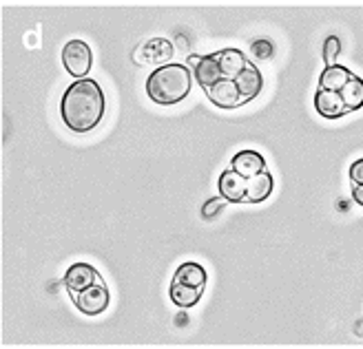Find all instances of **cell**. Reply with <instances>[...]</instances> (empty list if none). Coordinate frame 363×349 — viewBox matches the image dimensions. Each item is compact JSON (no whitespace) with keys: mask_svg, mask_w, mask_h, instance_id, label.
I'll return each instance as SVG.
<instances>
[{"mask_svg":"<svg viewBox=\"0 0 363 349\" xmlns=\"http://www.w3.org/2000/svg\"><path fill=\"white\" fill-rule=\"evenodd\" d=\"M272 188H275V181H272V175L268 171L257 177H250L246 188V204H262L272 195Z\"/></svg>","mask_w":363,"mask_h":349,"instance_id":"16","label":"cell"},{"mask_svg":"<svg viewBox=\"0 0 363 349\" xmlns=\"http://www.w3.org/2000/svg\"><path fill=\"white\" fill-rule=\"evenodd\" d=\"M215 56H217V62H220L222 76L226 80H235L248 67L244 51H240V49H222V51H217Z\"/></svg>","mask_w":363,"mask_h":349,"instance_id":"14","label":"cell"},{"mask_svg":"<svg viewBox=\"0 0 363 349\" xmlns=\"http://www.w3.org/2000/svg\"><path fill=\"white\" fill-rule=\"evenodd\" d=\"M191 86H193V78L189 67L171 62L155 69L149 76L147 96L151 98V102L160 106H173L191 93Z\"/></svg>","mask_w":363,"mask_h":349,"instance_id":"2","label":"cell"},{"mask_svg":"<svg viewBox=\"0 0 363 349\" xmlns=\"http://www.w3.org/2000/svg\"><path fill=\"white\" fill-rule=\"evenodd\" d=\"M339 93H341L343 102H346L350 113L359 111V108L363 106V80L359 76H352V80L346 86H343Z\"/></svg>","mask_w":363,"mask_h":349,"instance_id":"18","label":"cell"},{"mask_svg":"<svg viewBox=\"0 0 363 349\" xmlns=\"http://www.w3.org/2000/svg\"><path fill=\"white\" fill-rule=\"evenodd\" d=\"M173 45L171 40L167 38H153L149 42H144L140 45L135 51H133V62L144 67V64H149V67H164V64H171V58H173Z\"/></svg>","mask_w":363,"mask_h":349,"instance_id":"4","label":"cell"},{"mask_svg":"<svg viewBox=\"0 0 363 349\" xmlns=\"http://www.w3.org/2000/svg\"><path fill=\"white\" fill-rule=\"evenodd\" d=\"M339 53H341L339 38H337V35H328L325 42H323V62H325V67L335 64V60L339 58Z\"/></svg>","mask_w":363,"mask_h":349,"instance_id":"19","label":"cell"},{"mask_svg":"<svg viewBox=\"0 0 363 349\" xmlns=\"http://www.w3.org/2000/svg\"><path fill=\"white\" fill-rule=\"evenodd\" d=\"M235 84H238L240 88V93H242V100L244 104L250 102V100H255L259 93H262V88H264V78H262V73L259 69L248 62V67L240 73L238 78H235Z\"/></svg>","mask_w":363,"mask_h":349,"instance_id":"12","label":"cell"},{"mask_svg":"<svg viewBox=\"0 0 363 349\" xmlns=\"http://www.w3.org/2000/svg\"><path fill=\"white\" fill-rule=\"evenodd\" d=\"M315 108H317V113L321 118H325V120H339V118L350 113L339 91H323V88H319L317 93H315Z\"/></svg>","mask_w":363,"mask_h":349,"instance_id":"10","label":"cell"},{"mask_svg":"<svg viewBox=\"0 0 363 349\" xmlns=\"http://www.w3.org/2000/svg\"><path fill=\"white\" fill-rule=\"evenodd\" d=\"M204 93L208 96V100L215 104V106H220V108H238L244 104L242 100V93H240V88L238 84H235V80H220L217 84L204 88Z\"/></svg>","mask_w":363,"mask_h":349,"instance_id":"9","label":"cell"},{"mask_svg":"<svg viewBox=\"0 0 363 349\" xmlns=\"http://www.w3.org/2000/svg\"><path fill=\"white\" fill-rule=\"evenodd\" d=\"M246 188H248V179L242 177L240 173H235L233 168H226L220 175V181H217L220 197H224L228 204H244V201H246Z\"/></svg>","mask_w":363,"mask_h":349,"instance_id":"7","label":"cell"},{"mask_svg":"<svg viewBox=\"0 0 363 349\" xmlns=\"http://www.w3.org/2000/svg\"><path fill=\"white\" fill-rule=\"evenodd\" d=\"M202 290H193V287H184V285H177V283H171L169 287V297L171 301L182 307V309H189V307H195L202 299Z\"/></svg>","mask_w":363,"mask_h":349,"instance_id":"17","label":"cell"},{"mask_svg":"<svg viewBox=\"0 0 363 349\" xmlns=\"http://www.w3.org/2000/svg\"><path fill=\"white\" fill-rule=\"evenodd\" d=\"M252 53H255L259 60H268L272 56V45L268 40H255L252 42Z\"/></svg>","mask_w":363,"mask_h":349,"instance_id":"21","label":"cell"},{"mask_svg":"<svg viewBox=\"0 0 363 349\" xmlns=\"http://www.w3.org/2000/svg\"><path fill=\"white\" fill-rule=\"evenodd\" d=\"M206 270L195 263V261H186L182 263L175 274H173V281L171 283H177V285H184V287H193V290H202L206 287Z\"/></svg>","mask_w":363,"mask_h":349,"instance_id":"13","label":"cell"},{"mask_svg":"<svg viewBox=\"0 0 363 349\" xmlns=\"http://www.w3.org/2000/svg\"><path fill=\"white\" fill-rule=\"evenodd\" d=\"M230 168L235 173H240L242 177L250 179V177H257L266 171V159L257 151H240L238 155H233Z\"/></svg>","mask_w":363,"mask_h":349,"instance_id":"11","label":"cell"},{"mask_svg":"<svg viewBox=\"0 0 363 349\" xmlns=\"http://www.w3.org/2000/svg\"><path fill=\"white\" fill-rule=\"evenodd\" d=\"M224 206H226V199L224 197H213V199H208L206 204L202 206V219H204V222H213V219L224 210Z\"/></svg>","mask_w":363,"mask_h":349,"instance_id":"20","label":"cell"},{"mask_svg":"<svg viewBox=\"0 0 363 349\" xmlns=\"http://www.w3.org/2000/svg\"><path fill=\"white\" fill-rule=\"evenodd\" d=\"M62 64L74 78L82 80L94 64V53L84 40H69L62 49Z\"/></svg>","mask_w":363,"mask_h":349,"instance_id":"3","label":"cell"},{"mask_svg":"<svg viewBox=\"0 0 363 349\" xmlns=\"http://www.w3.org/2000/svg\"><path fill=\"white\" fill-rule=\"evenodd\" d=\"M352 199L363 208V183H361V186H354V183H352Z\"/></svg>","mask_w":363,"mask_h":349,"instance_id":"23","label":"cell"},{"mask_svg":"<svg viewBox=\"0 0 363 349\" xmlns=\"http://www.w3.org/2000/svg\"><path fill=\"white\" fill-rule=\"evenodd\" d=\"M352 76H354V73L350 69L341 67V64H330V67H325L321 71L319 88H323V91H341L352 80Z\"/></svg>","mask_w":363,"mask_h":349,"instance_id":"15","label":"cell"},{"mask_svg":"<svg viewBox=\"0 0 363 349\" xmlns=\"http://www.w3.org/2000/svg\"><path fill=\"white\" fill-rule=\"evenodd\" d=\"M74 303L82 314L98 316L108 307V303H111V294H108L106 285L102 283V285H94V287L80 292L78 297H74Z\"/></svg>","mask_w":363,"mask_h":349,"instance_id":"6","label":"cell"},{"mask_svg":"<svg viewBox=\"0 0 363 349\" xmlns=\"http://www.w3.org/2000/svg\"><path fill=\"white\" fill-rule=\"evenodd\" d=\"M348 175H350V181L354 183V186H361V183H363V157L350 164Z\"/></svg>","mask_w":363,"mask_h":349,"instance_id":"22","label":"cell"},{"mask_svg":"<svg viewBox=\"0 0 363 349\" xmlns=\"http://www.w3.org/2000/svg\"><path fill=\"white\" fill-rule=\"evenodd\" d=\"M104 93L96 80L82 78L71 84L60 102V115L69 131L89 133L102 122L104 118Z\"/></svg>","mask_w":363,"mask_h":349,"instance_id":"1","label":"cell"},{"mask_svg":"<svg viewBox=\"0 0 363 349\" xmlns=\"http://www.w3.org/2000/svg\"><path fill=\"white\" fill-rule=\"evenodd\" d=\"M102 277L98 274V270L94 265H89V263H74L67 274H65V285L71 294V299L78 297L80 292L89 290V287H94V285H102Z\"/></svg>","mask_w":363,"mask_h":349,"instance_id":"5","label":"cell"},{"mask_svg":"<svg viewBox=\"0 0 363 349\" xmlns=\"http://www.w3.org/2000/svg\"><path fill=\"white\" fill-rule=\"evenodd\" d=\"M189 62H191V67L195 71L197 84L202 88H208V86L217 84L220 80H224L220 62H217L215 53H211V56H191Z\"/></svg>","mask_w":363,"mask_h":349,"instance_id":"8","label":"cell"}]
</instances>
